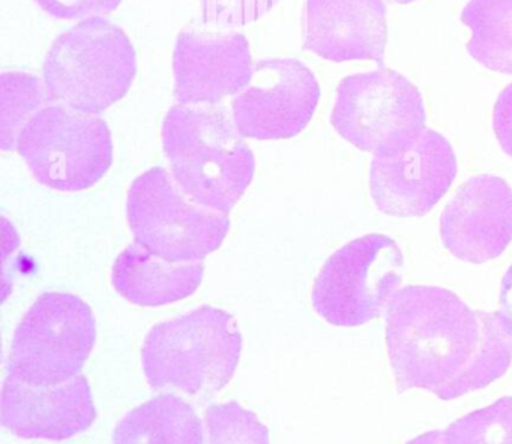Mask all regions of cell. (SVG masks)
<instances>
[{
  "instance_id": "1",
  "label": "cell",
  "mask_w": 512,
  "mask_h": 444,
  "mask_svg": "<svg viewBox=\"0 0 512 444\" xmlns=\"http://www.w3.org/2000/svg\"><path fill=\"white\" fill-rule=\"evenodd\" d=\"M386 347L398 393L424 389L451 401L508 372L512 321L472 309L446 288L407 285L386 309Z\"/></svg>"
},
{
  "instance_id": "2",
  "label": "cell",
  "mask_w": 512,
  "mask_h": 444,
  "mask_svg": "<svg viewBox=\"0 0 512 444\" xmlns=\"http://www.w3.org/2000/svg\"><path fill=\"white\" fill-rule=\"evenodd\" d=\"M173 179L203 206L227 213L254 176V155L221 104H178L163 123Z\"/></svg>"
},
{
  "instance_id": "3",
  "label": "cell",
  "mask_w": 512,
  "mask_h": 444,
  "mask_svg": "<svg viewBox=\"0 0 512 444\" xmlns=\"http://www.w3.org/2000/svg\"><path fill=\"white\" fill-rule=\"evenodd\" d=\"M241 350L235 317L202 306L152 327L142 348L143 371L151 389L209 399L232 380Z\"/></svg>"
},
{
  "instance_id": "4",
  "label": "cell",
  "mask_w": 512,
  "mask_h": 444,
  "mask_svg": "<svg viewBox=\"0 0 512 444\" xmlns=\"http://www.w3.org/2000/svg\"><path fill=\"white\" fill-rule=\"evenodd\" d=\"M136 69L127 33L106 18L89 17L53 42L44 83L52 102L98 116L127 95Z\"/></svg>"
},
{
  "instance_id": "5",
  "label": "cell",
  "mask_w": 512,
  "mask_h": 444,
  "mask_svg": "<svg viewBox=\"0 0 512 444\" xmlns=\"http://www.w3.org/2000/svg\"><path fill=\"white\" fill-rule=\"evenodd\" d=\"M127 216L136 242L172 263H197L220 248L230 228L227 213L188 197L164 168L137 177Z\"/></svg>"
},
{
  "instance_id": "6",
  "label": "cell",
  "mask_w": 512,
  "mask_h": 444,
  "mask_svg": "<svg viewBox=\"0 0 512 444\" xmlns=\"http://www.w3.org/2000/svg\"><path fill=\"white\" fill-rule=\"evenodd\" d=\"M97 326L91 306L68 293H44L17 326L8 357L10 377L31 386L73 380L91 356Z\"/></svg>"
},
{
  "instance_id": "7",
  "label": "cell",
  "mask_w": 512,
  "mask_h": 444,
  "mask_svg": "<svg viewBox=\"0 0 512 444\" xmlns=\"http://www.w3.org/2000/svg\"><path fill=\"white\" fill-rule=\"evenodd\" d=\"M16 147L35 179L58 191L91 188L107 173L113 159L107 123L58 102L31 117Z\"/></svg>"
},
{
  "instance_id": "8",
  "label": "cell",
  "mask_w": 512,
  "mask_h": 444,
  "mask_svg": "<svg viewBox=\"0 0 512 444\" xmlns=\"http://www.w3.org/2000/svg\"><path fill=\"white\" fill-rule=\"evenodd\" d=\"M404 255L385 234L358 237L338 249L320 270L313 306L340 327H356L382 317L403 282Z\"/></svg>"
},
{
  "instance_id": "9",
  "label": "cell",
  "mask_w": 512,
  "mask_h": 444,
  "mask_svg": "<svg viewBox=\"0 0 512 444\" xmlns=\"http://www.w3.org/2000/svg\"><path fill=\"white\" fill-rule=\"evenodd\" d=\"M425 120L427 113L418 87L385 66L343 78L331 113L335 131L373 155L415 138L424 131Z\"/></svg>"
},
{
  "instance_id": "10",
  "label": "cell",
  "mask_w": 512,
  "mask_h": 444,
  "mask_svg": "<svg viewBox=\"0 0 512 444\" xmlns=\"http://www.w3.org/2000/svg\"><path fill=\"white\" fill-rule=\"evenodd\" d=\"M457 171L451 143L425 128L407 143L374 155L371 197L385 215L422 218L445 197Z\"/></svg>"
},
{
  "instance_id": "11",
  "label": "cell",
  "mask_w": 512,
  "mask_h": 444,
  "mask_svg": "<svg viewBox=\"0 0 512 444\" xmlns=\"http://www.w3.org/2000/svg\"><path fill=\"white\" fill-rule=\"evenodd\" d=\"M319 99V83L304 63L260 60L250 83L233 99V119L244 137L292 138L307 128Z\"/></svg>"
},
{
  "instance_id": "12",
  "label": "cell",
  "mask_w": 512,
  "mask_h": 444,
  "mask_svg": "<svg viewBox=\"0 0 512 444\" xmlns=\"http://www.w3.org/2000/svg\"><path fill=\"white\" fill-rule=\"evenodd\" d=\"M173 74L179 104H220L250 83V44L227 27L188 24L176 41Z\"/></svg>"
},
{
  "instance_id": "13",
  "label": "cell",
  "mask_w": 512,
  "mask_h": 444,
  "mask_svg": "<svg viewBox=\"0 0 512 444\" xmlns=\"http://www.w3.org/2000/svg\"><path fill=\"white\" fill-rule=\"evenodd\" d=\"M440 237L455 258L482 264L512 242V188L493 174L470 177L440 216Z\"/></svg>"
},
{
  "instance_id": "14",
  "label": "cell",
  "mask_w": 512,
  "mask_h": 444,
  "mask_svg": "<svg viewBox=\"0 0 512 444\" xmlns=\"http://www.w3.org/2000/svg\"><path fill=\"white\" fill-rule=\"evenodd\" d=\"M97 416L86 375L47 387L31 386L8 375L2 387V425L26 440H68L91 428Z\"/></svg>"
},
{
  "instance_id": "15",
  "label": "cell",
  "mask_w": 512,
  "mask_h": 444,
  "mask_svg": "<svg viewBox=\"0 0 512 444\" xmlns=\"http://www.w3.org/2000/svg\"><path fill=\"white\" fill-rule=\"evenodd\" d=\"M386 12L385 0H307L302 14L304 48L335 63L373 60L383 66Z\"/></svg>"
},
{
  "instance_id": "16",
  "label": "cell",
  "mask_w": 512,
  "mask_h": 444,
  "mask_svg": "<svg viewBox=\"0 0 512 444\" xmlns=\"http://www.w3.org/2000/svg\"><path fill=\"white\" fill-rule=\"evenodd\" d=\"M203 264L172 263L134 242L113 266L116 291L140 306H161L191 296L202 282Z\"/></svg>"
},
{
  "instance_id": "17",
  "label": "cell",
  "mask_w": 512,
  "mask_h": 444,
  "mask_svg": "<svg viewBox=\"0 0 512 444\" xmlns=\"http://www.w3.org/2000/svg\"><path fill=\"white\" fill-rule=\"evenodd\" d=\"M113 444H203L202 420L179 396H155L122 417Z\"/></svg>"
},
{
  "instance_id": "18",
  "label": "cell",
  "mask_w": 512,
  "mask_h": 444,
  "mask_svg": "<svg viewBox=\"0 0 512 444\" xmlns=\"http://www.w3.org/2000/svg\"><path fill=\"white\" fill-rule=\"evenodd\" d=\"M460 20L472 30L470 56L491 71L512 75V0H469Z\"/></svg>"
},
{
  "instance_id": "19",
  "label": "cell",
  "mask_w": 512,
  "mask_h": 444,
  "mask_svg": "<svg viewBox=\"0 0 512 444\" xmlns=\"http://www.w3.org/2000/svg\"><path fill=\"white\" fill-rule=\"evenodd\" d=\"M2 93V147H16L17 137L23 126L41 108L52 104L46 83L34 75L22 72H5L0 78Z\"/></svg>"
},
{
  "instance_id": "20",
  "label": "cell",
  "mask_w": 512,
  "mask_h": 444,
  "mask_svg": "<svg viewBox=\"0 0 512 444\" xmlns=\"http://www.w3.org/2000/svg\"><path fill=\"white\" fill-rule=\"evenodd\" d=\"M442 444H512V396L452 422L442 431Z\"/></svg>"
},
{
  "instance_id": "21",
  "label": "cell",
  "mask_w": 512,
  "mask_h": 444,
  "mask_svg": "<svg viewBox=\"0 0 512 444\" xmlns=\"http://www.w3.org/2000/svg\"><path fill=\"white\" fill-rule=\"evenodd\" d=\"M206 444H269V431L253 411L238 402L206 408Z\"/></svg>"
},
{
  "instance_id": "22",
  "label": "cell",
  "mask_w": 512,
  "mask_h": 444,
  "mask_svg": "<svg viewBox=\"0 0 512 444\" xmlns=\"http://www.w3.org/2000/svg\"><path fill=\"white\" fill-rule=\"evenodd\" d=\"M280 0H202L203 20L214 26L238 27L268 14Z\"/></svg>"
},
{
  "instance_id": "23",
  "label": "cell",
  "mask_w": 512,
  "mask_h": 444,
  "mask_svg": "<svg viewBox=\"0 0 512 444\" xmlns=\"http://www.w3.org/2000/svg\"><path fill=\"white\" fill-rule=\"evenodd\" d=\"M47 14L59 20L98 17L115 11L122 0H35Z\"/></svg>"
},
{
  "instance_id": "24",
  "label": "cell",
  "mask_w": 512,
  "mask_h": 444,
  "mask_svg": "<svg viewBox=\"0 0 512 444\" xmlns=\"http://www.w3.org/2000/svg\"><path fill=\"white\" fill-rule=\"evenodd\" d=\"M493 129L503 152L512 158V81L497 96L493 110Z\"/></svg>"
},
{
  "instance_id": "25",
  "label": "cell",
  "mask_w": 512,
  "mask_h": 444,
  "mask_svg": "<svg viewBox=\"0 0 512 444\" xmlns=\"http://www.w3.org/2000/svg\"><path fill=\"white\" fill-rule=\"evenodd\" d=\"M499 302L500 308H502L500 311L512 321V264L503 275L502 284H500Z\"/></svg>"
},
{
  "instance_id": "26",
  "label": "cell",
  "mask_w": 512,
  "mask_h": 444,
  "mask_svg": "<svg viewBox=\"0 0 512 444\" xmlns=\"http://www.w3.org/2000/svg\"><path fill=\"white\" fill-rule=\"evenodd\" d=\"M406 444H442V431L433 429V431L424 432V434L407 441Z\"/></svg>"
},
{
  "instance_id": "27",
  "label": "cell",
  "mask_w": 512,
  "mask_h": 444,
  "mask_svg": "<svg viewBox=\"0 0 512 444\" xmlns=\"http://www.w3.org/2000/svg\"><path fill=\"white\" fill-rule=\"evenodd\" d=\"M389 3H397V5H409V3L416 2V0H388Z\"/></svg>"
}]
</instances>
